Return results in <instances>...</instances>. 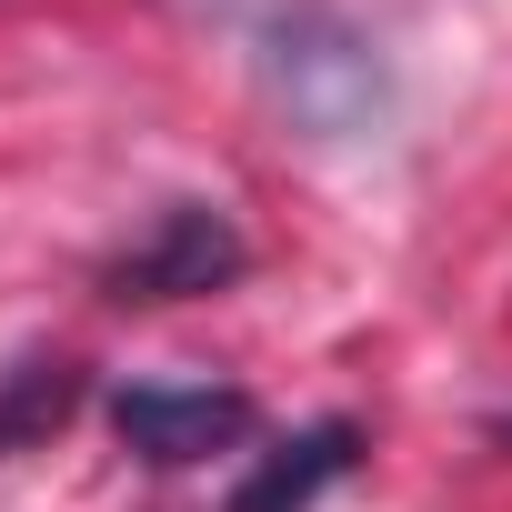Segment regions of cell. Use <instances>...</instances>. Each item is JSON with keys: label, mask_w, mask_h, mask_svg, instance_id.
Listing matches in <instances>:
<instances>
[{"label": "cell", "mask_w": 512, "mask_h": 512, "mask_svg": "<svg viewBox=\"0 0 512 512\" xmlns=\"http://www.w3.org/2000/svg\"><path fill=\"white\" fill-rule=\"evenodd\" d=\"M502 442H512V412H502Z\"/></svg>", "instance_id": "5b68a950"}, {"label": "cell", "mask_w": 512, "mask_h": 512, "mask_svg": "<svg viewBox=\"0 0 512 512\" xmlns=\"http://www.w3.org/2000/svg\"><path fill=\"white\" fill-rule=\"evenodd\" d=\"M71 392H81V372H71V362H21V372H11V392H0V452L31 442V432H51V422L71 412Z\"/></svg>", "instance_id": "277c9868"}, {"label": "cell", "mask_w": 512, "mask_h": 512, "mask_svg": "<svg viewBox=\"0 0 512 512\" xmlns=\"http://www.w3.org/2000/svg\"><path fill=\"white\" fill-rule=\"evenodd\" d=\"M352 452H362V432H352V422H312L302 442H282L262 472L231 492V512H312V492H322V482H342V472H352Z\"/></svg>", "instance_id": "3957f363"}, {"label": "cell", "mask_w": 512, "mask_h": 512, "mask_svg": "<svg viewBox=\"0 0 512 512\" xmlns=\"http://www.w3.org/2000/svg\"><path fill=\"white\" fill-rule=\"evenodd\" d=\"M241 272H251V241L231 231V211L171 201L121 262H111V302H201V292H221Z\"/></svg>", "instance_id": "6da1fadb"}, {"label": "cell", "mask_w": 512, "mask_h": 512, "mask_svg": "<svg viewBox=\"0 0 512 512\" xmlns=\"http://www.w3.org/2000/svg\"><path fill=\"white\" fill-rule=\"evenodd\" d=\"M251 422H262V412H251V392H231V382H131V392H111V432L141 462H161V472L241 452Z\"/></svg>", "instance_id": "7a4b0ae2"}]
</instances>
